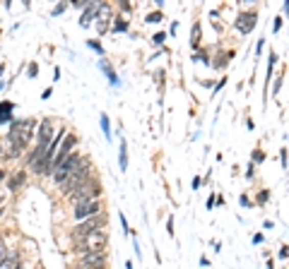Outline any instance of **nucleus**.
Instances as JSON below:
<instances>
[{
    "label": "nucleus",
    "instance_id": "37",
    "mask_svg": "<svg viewBox=\"0 0 289 269\" xmlns=\"http://www.w3.org/2000/svg\"><path fill=\"white\" fill-rule=\"evenodd\" d=\"M3 70H5V65H3V63H0V75H3Z\"/></svg>",
    "mask_w": 289,
    "mask_h": 269
},
{
    "label": "nucleus",
    "instance_id": "4",
    "mask_svg": "<svg viewBox=\"0 0 289 269\" xmlns=\"http://www.w3.org/2000/svg\"><path fill=\"white\" fill-rule=\"evenodd\" d=\"M89 178H92V173H89V164H87V161H82V166L77 168L73 176H68L65 180H63V183H60V190H63L65 195H68V193H75L77 187H80L82 183H87Z\"/></svg>",
    "mask_w": 289,
    "mask_h": 269
},
{
    "label": "nucleus",
    "instance_id": "36",
    "mask_svg": "<svg viewBox=\"0 0 289 269\" xmlns=\"http://www.w3.org/2000/svg\"><path fill=\"white\" fill-rule=\"evenodd\" d=\"M263 46H265V39H260V41H258V46H255V50L260 53V50H263Z\"/></svg>",
    "mask_w": 289,
    "mask_h": 269
},
{
    "label": "nucleus",
    "instance_id": "5",
    "mask_svg": "<svg viewBox=\"0 0 289 269\" xmlns=\"http://www.w3.org/2000/svg\"><path fill=\"white\" fill-rule=\"evenodd\" d=\"M106 243H109V235L104 233L102 228L99 231H92L85 240L77 243V250H87V252H104L106 250Z\"/></svg>",
    "mask_w": 289,
    "mask_h": 269
},
{
    "label": "nucleus",
    "instance_id": "6",
    "mask_svg": "<svg viewBox=\"0 0 289 269\" xmlns=\"http://www.w3.org/2000/svg\"><path fill=\"white\" fill-rule=\"evenodd\" d=\"M104 226V217L102 214H97V217L87 219V221H82L80 226L73 231V238H75V243H80V240H85L87 235L92 233V231H99V228Z\"/></svg>",
    "mask_w": 289,
    "mask_h": 269
},
{
    "label": "nucleus",
    "instance_id": "19",
    "mask_svg": "<svg viewBox=\"0 0 289 269\" xmlns=\"http://www.w3.org/2000/svg\"><path fill=\"white\" fill-rule=\"evenodd\" d=\"M162 19H164V15L159 10H157V12H150V15L144 17V22H150V24H157V22H162Z\"/></svg>",
    "mask_w": 289,
    "mask_h": 269
},
{
    "label": "nucleus",
    "instance_id": "3",
    "mask_svg": "<svg viewBox=\"0 0 289 269\" xmlns=\"http://www.w3.org/2000/svg\"><path fill=\"white\" fill-rule=\"evenodd\" d=\"M82 156H80V154H75V151H70L68 154V159L63 161V164H60V166H56V171H53V180H56V183H63V180H65V178L68 176H73V173H75L77 168L82 166Z\"/></svg>",
    "mask_w": 289,
    "mask_h": 269
},
{
    "label": "nucleus",
    "instance_id": "32",
    "mask_svg": "<svg viewBox=\"0 0 289 269\" xmlns=\"http://www.w3.org/2000/svg\"><path fill=\"white\" fill-rule=\"evenodd\" d=\"M121 226H123V231H126V233H130V226H128L126 217H121Z\"/></svg>",
    "mask_w": 289,
    "mask_h": 269
},
{
    "label": "nucleus",
    "instance_id": "20",
    "mask_svg": "<svg viewBox=\"0 0 289 269\" xmlns=\"http://www.w3.org/2000/svg\"><path fill=\"white\" fill-rule=\"evenodd\" d=\"M113 32H128V22L123 19V17H118V19H116V24H113Z\"/></svg>",
    "mask_w": 289,
    "mask_h": 269
},
{
    "label": "nucleus",
    "instance_id": "24",
    "mask_svg": "<svg viewBox=\"0 0 289 269\" xmlns=\"http://www.w3.org/2000/svg\"><path fill=\"white\" fill-rule=\"evenodd\" d=\"M268 197H270V193H268V190L258 193V204H265V202H268Z\"/></svg>",
    "mask_w": 289,
    "mask_h": 269
},
{
    "label": "nucleus",
    "instance_id": "30",
    "mask_svg": "<svg viewBox=\"0 0 289 269\" xmlns=\"http://www.w3.org/2000/svg\"><path fill=\"white\" fill-rule=\"evenodd\" d=\"M166 231H169V235H174V219L169 217V221H166Z\"/></svg>",
    "mask_w": 289,
    "mask_h": 269
},
{
    "label": "nucleus",
    "instance_id": "25",
    "mask_svg": "<svg viewBox=\"0 0 289 269\" xmlns=\"http://www.w3.org/2000/svg\"><path fill=\"white\" fill-rule=\"evenodd\" d=\"M5 260H8V250H5V245L0 243V264H3Z\"/></svg>",
    "mask_w": 289,
    "mask_h": 269
},
{
    "label": "nucleus",
    "instance_id": "29",
    "mask_svg": "<svg viewBox=\"0 0 289 269\" xmlns=\"http://www.w3.org/2000/svg\"><path fill=\"white\" fill-rule=\"evenodd\" d=\"M280 89H282V77L275 82V87H272V94H280Z\"/></svg>",
    "mask_w": 289,
    "mask_h": 269
},
{
    "label": "nucleus",
    "instance_id": "12",
    "mask_svg": "<svg viewBox=\"0 0 289 269\" xmlns=\"http://www.w3.org/2000/svg\"><path fill=\"white\" fill-rule=\"evenodd\" d=\"M94 12H97V3H87L85 12H82V17H80V24H82V26H89V24H92Z\"/></svg>",
    "mask_w": 289,
    "mask_h": 269
},
{
    "label": "nucleus",
    "instance_id": "31",
    "mask_svg": "<svg viewBox=\"0 0 289 269\" xmlns=\"http://www.w3.org/2000/svg\"><path fill=\"white\" fill-rule=\"evenodd\" d=\"M63 10H65V3H60V5H56V8H53V15H60Z\"/></svg>",
    "mask_w": 289,
    "mask_h": 269
},
{
    "label": "nucleus",
    "instance_id": "21",
    "mask_svg": "<svg viewBox=\"0 0 289 269\" xmlns=\"http://www.w3.org/2000/svg\"><path fill=\"white\" fill-rule=\"evenodd\" d=\"M87 46H89V48L92 50H97V53H99V56H104V46L99 41H87Z\"/></svg>",
    "mask_w": 289,
    "mask_h": 269
},
{
    "label": "nucleus",
    "instance_id": "10",
    "mask_svg": "<svg viewBox=\"0 0 289 269\" xmlns=\"http://www.w3.org/2000/svg\"><path fill=\"white\" fill-rule=\"evenodd\" d=\"M36 140L43 144H51L53 140V125H51V120H43L41 125H39V134H36Z\"/></svg>",
    "mask_w": 289,
    "mask_h": 269
},
{
    "label": "nucleus",
    "instance_id": "35",
    "mask_svg": "<svg viewBox=\"0 0 289 269\" xmlns=\"http://www.w3.org/2000/svg\"><path fill=\"white\" fill-rule=\"evenodd\" d=\"M253 243H263V233H255L253 235Z\"/></svg>",
    "mask_w": 289,
    "mask_h": 269
},
{
    "label": "nucleus",
    "instance_id": "17",
    "mask_svg": "<svg viewBox=\"0 0 289 269\" xmlns=\"http://www.w3.org/2000/svg\"><path fill=\"white\" fill-rule=\"evenodd\" d=\"M190 43H193V48L200 46V22H196L193 29H190Z\"/></svg>",
    "mask_w": 289,
    "mask_h": 269
},
{
    "label": "nucleus",
    "instance_id": "26",
    "mask_svg": "<svg viewBox=\"0 0 289 269\" xmlns=\"http://www.w3.org/2000/svg\"><path fill=\"white\" fill-rule=\"evenodd\" d=\"M193 60H196V63H207V56H205V53H196Z\"/></svg>",
    "mask_w": 289,
    "mask_h": 269
},
{
    "label": "nucleus",
    "instance_id": "2",
    "mask_svg": "<svg viewBox=\"0 0 289 269\" xmlns=\"http://www.w3.org/2000/svg\"><path fill=\"white\" fill-rule=\"evenodd\" d=\"M99 193H102L99 183H97L94 178H89L87 183H82L80 187H77L75 193H70V200L75 202V204H85V202H94V200H97Z\"/></svg>",
    "mask_w": 289,
    "mask_h": 269
},
{
    "label": "nucleus",
    "instance_id": "23",
    "mask_svg": "<svg viewBox=\"0 0 289 269\" xmlns=\"http://www.w3.org/2000/svg\"><path fill=\"white\" fill-rule=\"evenodd\" d=\"M263 161H265V154H263V151L255 149V151H253V164H263Z\"/></svg>",
    "mask_w": 289,
    "mask_h": 269
},
{
    "label": "nucleus",
    "instance_id": "22",
    "mask_svg": "<svg viewBox=\"0 0 289 269\" xmlns=\"http://www.w3.org/2000/svg\"><path fill=\"white\" fill-rule=\"evenodd\" d=\"M152 41H154V46H162V43H164V41H166V34H164V32H159V34H154V39H152Z\"/></svg>",
    "mask_w": 289,
    "mask_h": 269
},
{
    "label": "nucleus",
    "instance_id": "7",
    "mask_svg": "<svg viewBox=\"0 0 289 269\" xmlns=\"http://www.w3.org/2000/svg\"><path fill=\"white\" fill-rule=\"evenodd\" d=\"M102 211V202L94 200V202H85V204H75V219L77 221H87V219L97 217Z\"/></svg>",
    "mask_w": 289,
    "mask_h": 269
},
{
    "label": "nucleus",
    "instance_id": "11",
    "mask_svg": "<svg viewBox=\"0 0 289 269\" xmlns=\"http://www.w3.org/2000/svg\"><path fill=\"white\" fill-rule=\"evenodd\" d=\"M99 67L104 70V75H106V79H109L111 87H118V75L113 72V67L109 65V60H99Z\"/></svg>",
    "mask_w": 289,
    "mask_h": 269
},
{
    "label": "nucleus",
    "instance_id": "9",
    "mask_svg": "<svg viewBox=\"0 0 289 269\" xmlns=\"http://www.w3.org/2000/svg\"><path fill=\"white\" fill-rule=\"evenodd\" d=\"M255 19H258V15H255L253 10H248V12H241V15L236 17V29L241 34H248L255 29Z\"/></svg>",
    "mask_w": 289,
    "mask_h": 269
},
{
    "label": "nucleus",
    "instance_id": "15",
    "mask_svg": "<svg viewBox=\"0 0 289 269\" xmlns=\"http://www.w3.org/2000/svg\"><path fill=\"white\" fill-rule=\"evenodd\" d=\"M25 180H27V173H25V171H19V173H15V178H12V180H10V190H17V187H19V185H22V183H25Z\"/></svg>",
    "mask_w": 289,
    "mask_h": 269
},
{
    "label": "nucleus",
    "instance_id": "1",
    "mask_svg": "<svg viewBox=\"0 0 289 269\" xmlns=\"http://www.w3.org/2000/svg\"><path fill=\"white\" fill-rule=\"evenodd\" d=\"M34 127H36L34 118H27V120H12V123H10V132H8V137H5V147H8L5 154H8V159H15L19 151L29 144Z\"/></svg>",
    "mask_w": 289,
    "mask_h": 269
},
{
    "label": "nucleus",
    "instance_id": "16",
    "mask_svg": "<svg viewBox=\"0 0 289 269\" xmlns=\"http://www.w3.org/2000/svg\"><path fill=\"white\" fill-rule=\"evenodd\" d=\"M102 120H99V123H102V132H104V137H106V140H111V120H109V116H106V113H102Z\"/></svg>",
    "mask_w": 289,
    "mask_h": 269
},
{
    "label": "nucleus",
    "instance_id": "33",
    "mask_svg": "<svg viewBox=\"0 0 289 269\" xmlns=\"http://www.w3.org/2000/svg\"><path fill=\"white\" fill-rule=\"evenodd\" d=\"M27 72H29V77H36V72H39V67H36V65H29V70H27Z\"/></svg>",
    "mask_w": 289,
    "mask_h": 269
},
{
    "label": "nucleus",
    "instance_id": "28",
    "mask_svg": "<svg viewBox=\"0 0 289 269\" xmlns=\"http://www.w3.org/2000/svg\"><path fill=\"white\" fill-rule=\"evenodd\" d=\"M238 202H241V207H251V200H248L246 195H241V197H238Z\"/></svg>",
    "mask_w": 289,
    "mask_h": 269
},
{
    "label": "nucleus",
    "instance_id": "38",
    "mask_svg": "<svg viewBox=\"0 0 289 269\" xmlns=\"http://www.w3.org/2000/svg\"><path fill=\"white\" fill-rule=\"evenodd\" d=\"M97 269H104V267H97Z\"/></svg>",
    "mask_w": 289,
    "mask_h": 269
},
{
    "label": "nucleus",
    "instance_id": "8",
    "mask_svg": "<svg viewBox=\"0 0 289 269\" xmlns=\"http://www.w3.org/2000/svg\"><path fill=\"white\" fill-rule=\"evenodd\" d=\"M106 262V252H85L80 257V269H97V267H104Z\"/></svg>",
    "mask_w": 289,
    "mask_h": 269
},
{
    "label": "nucleus",
    "instance_id": "34",
    "mask_svg": "<svg viewBox=\"0 0 289 269\" xmlns=\"http://www.w3.org/2000/svg\"><path fill=\"white\" fill-rule=\"evenodd\" d=\"M282 168H287V147L282 149Z\"/></svg>",
    "mask_w": 289,
    "mask_h": 269
},
{
    "label": "nucleus",
    "instance_id": "13",
    "mask_svg": "<svg viewBox=\"0 0 289 269\" xmlns=\"http://www.w3.org/2000/svg\"><path fill=\"white\" fill-rule=\"evenodd\" d=\"M12 109H15V103H10V101H3L0 103V123H12Z\"/></svg>",
    "mask_w": 289,
    "mask_h": 269
},
{
    "label": "nucleus",
    "instance_id": "18",
    "mask_svg": "<svg viewBox=\"0 0 289 269\" xmlns=\"http://www.w3.org/2000/svg\"><path fill=\"white\" fill-rule=\"evenodd\" d=\"M0 267H3V269H17L19 267V257H17V255H12V257H10V260H5L3 264H0Z\"/></svg>",
    "mask_w": 289,
    "mask_h": 269
},
{
    "label": "nucleus",
    "instance_id": "14",
    "mask_svg": "<svg viewBox=\"0 0 289 269\" xmlns=\"http://www.w3.org/2000/svg\"><path fill=\"white\" fill-rule=\"evenodd\" d=\"M118 166H121V171H126L128 168V144H126V140H121V147H118Z\"/></svg>",
    "mask_w": 289,
    "mask_h": 269
},
{
    "label": "nucleus",
    "instance_id": "27",
    "mask_svg": "<svg viewBox=\"0 0 289 269\" xmlns=\"http://www.w3.org/2000/svg\"><path fill=\"white\" fill-rule=\"evenodd\" d=\"M282 24H284V22H282V17H277V19H275V24H272V29H275V32H280Z\"/></svg>",
    "mask_w": 289,
    "mask_h": 269
}]
</instances>
